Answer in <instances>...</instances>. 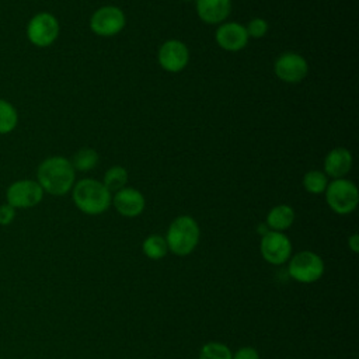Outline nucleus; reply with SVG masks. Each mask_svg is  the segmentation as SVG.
Masks as SVG:
<instances>
[{
	"label": "nucleus",
	"mask_w": 359,
	"mask_h": 359,
	"mask_svg": "<svg viewBox=\"0 0 359 359\" xmlns=\"http://www.w3.org/2000/svg\"><path fill=\"white\" fill-rule=\"evenodd\" d=\"M36 182L43 192L52 196H63L72 191L76 182V170L66 157L50 156L39 163Z\"/></svg>",
	"instance_id": "1"
},
{
	"label": "nucleus",
	"mask_w": 359,
	"mask_h": 359,
	"mask_svg": "<svg viewBox=\"0 0 359 359\" xmlns=\"http://www.w3.org/2000/svg\"><path fill=\"white\" fill-rule=\"evenodd\" d=\"M72 198L76 208L90 216L104 213L112 203V194L101 181L94 178H83L74 182Z\"/></svg>",
	"instance_id": "2"
},
{
	"label": "nucleus",
	"mask_w": 359,
	"mask_h": 359,
	"mask_svg": "<svg viewBox=\"0 0 359 359\" xmlns=\"http://www.w3.org/2000/svg\"><path fill=\"white\" fill-rule=\"evenodd\" d=\"M199 237L201 230L196 220L188 215H182L175 217L168 226L165 241L168 250L172 254L178 257H185L196 248Z\"/></svg>",
	"instance_id": "3"
},
{
	"label": "nucleus",
	"mask_w": 359,
	"mask_h": 359,
	"mask_svg": "<svg viewBox=\"0 0 359 359\" xmlns=\"http://www.w3.org/2000/svg\"><path fill=\"white\" fill-rule=\"evenodd\" d=\"M325 201L332 212L337 215L352 213L359 202V192L356 185L346 178H337L328 182L325 188Z\"/></svg>",
	"instance_id": "4"
},
{
	"label": "nucleus",
	"mask_w": 359,
	"mask_h": 359,
	"mask_svg": "<svg viewBox=\"0 0 359 359\" xmlns=\"http://www.w3.org/2000/svg\"><path fill=\"white\" fill-rule=\"evenodd\" d=\"M60 25L57 18L48 11L32 15L27 24V39L36 48H48L57 39Z\"/></svg>",
	"instance_id": "5"
},
{
	"label": "nucleus",
	"mask_w": 359,
	"mask_h": 359,
	"mask_svg": "<svg viewBox=\"0 0 359 359\" xmlns=\"http://www.w3.org/2000/svg\"><path fill=\"white\" fill-rule=\"evenodd\" d=\"M287 272L299 283H314L324 275V261L313 251H300L289 258Z\"/></svg>",
	"instance_id": "6"
},
{
	"label": "nucleus",
	"mask_w": 359,
	"mask_h": 359,
	"mask_svg": "<svg viewBox=\"0 0 359 359\" xmlns=\"http://www.w3.org/2000/svg\"><path fill=\"white\" fill-rule=\"evenodd\" d=\"M43 189L36 180H17L6 189V202L14 209H29L41 203Z\"/></svg>",
	"instance_id": "7"
},
{
	"label": "nucleus",
	"mask_w": 359,
	"mask_h": 359,
	"mask_svg": "<svg viewBox=\"0 0 359 359\" xmlns=\"http://www.w3.org/2000/svg\"><path fill=\"white\" fill-rule=\"evenodd\" d=\"M125 13L116 6L100 7L90 17V29L98 36H114L125 28Z\"/></svg>",
	"instance_id": "8"
},
{
	"label": "nucleus",
	"mask_w": 359,
	"mask_h": 359,
	"mask_svg": "<svg viewBox=\"0 0 359 359\" xmlns=\"http://www.w3.org/2000/svg\"><path fill=\"white\" fill-rule=\"evenodd\" d=\"M262 258L272 265H280L292 257V241L282 231L268 230L262 234L259 244Z\"/></svg>",
	"instance_id": "9"
},
{
	"label": "nucleus",
	"mask_w": 359,
	"mask_h": 359,
	"mask_svg": "<svg viewBox=\"0 0 359 359\" xmlns=\"http://www.w3.org/2000/svg\"><path fill=\"white\" fill-rule=\"evenodd\" d=\"M273 72L283 83L296 84L306 79L309 73V63L296 52H285L275 60Z\"/></svg>",
	"instance_id": "10"
},
{
	"label": "nucleus",
	"mask_w": 359,
	"mask_h": 359,
	"mask_svg": "<svg viewBox=\"0 0 359 359\" xmlns=\"http://www.w3.org/2000/svg\"><path fill=\"white\" fill-rule=\"evenodd\" d=\"M157 60L165 72L178 73L184 70L189 62V49L182 41L168 39L161 43L157 52Z\"/></svg>",
	"instance_id": "11"
},
{
	"label": "nucleus",
	"mask_w": 359,
	"mask_h": 359,
	"mask_svg": "<svg viewBox=\"0 0 359 359\" xmlns=\"http://www.w3.org/2000/svg\"><path fill=\"white\" fill-rule=\"evenodd\" d=\"M215 39L222 49L227 52H238L247 46L250 38L243 24L222 22L215 32Z\"/></svg>",
	"instance_id": "12"
},
{
	"label": "nucleus",
	"mask_w": 359,
	"mask_h": 359,
	"mask_svg": "<svg viewBox=\"0 0 359 359\" xmlns=\"http://www.w3.org/2000/svg\"><path fill=\"white\" fill-rule=\"evenodd\" d=\"M112 205L119 215L125 217H136L143 213L146 208V199L140 191L125 187L115 192L112 196Z\"/></svg>",
	"instance_id": "13"
},
{
	"label": "nucleus",
	"mask_w": 359,
	"mask_h": 359,
	"mask_svg": "<svg viewBox=\"0 0 359 359\" xmlns=\"http://www.w3.org/2000/svg\"><path fill=\"white\" fill-rule=\"evenodd\" d=\"M353 164L352 153L345 147L330 150L324 158V174L334 180L345 178Z\"/></svg>",
	"instance_id": "14"
},
{
	"label": "nucleus",
	"mask_w": 359,
	"mask_h": 359,
	"mask_svg": "<svg viewBox=\"0 0 359 359\" xmlns=\"http://www.w3.org/2000/svg\"><path fill=\"white\" fill-rule=\"evenodd\" d=\"M231 13V0H196V14L206 24H222Z\"/></svg>",
	"instance_id": "15"
},
{
	"label": "nucleus",
	"mask_w": 359,
	"mask_h": 359,
	"mask_svg": "<svg viewBox=\"0 0 359 359\" xmlns=\"http://www.w3.org/2000/svg\"><path fill=\"white\" fill-rule=\"evenodd\" d=\"M294 222V210L289 205H276L273 206L268 215L265 224L268 229L273 231H285Z\"/></svg>",
	"instance_id": "16"
},
{
	"label": "nucleus",
	"mask_w": 359,
	"mask_h": 359,
	"mask_svg": "<svg viewBox=\"0 0 359 359\" xmlns=\"http://www.w3.org/2000/svg\"><path fill=\"white\" fill-rule=\"evenodd\" d=\"M142 251L147 258H150L153 261H158V259L164 258L168 252V245H167L165 237H163L160 234H150L149 237H146L143 240Z\"/></svg>",
	"instance_id": "17"
},
{
	"label": "nucleus",
	"mask_w": 359,
	"mask_h": 359,
	"mask_svg": "<svg viewBox=\"0 0 359 359\" xmlns=\"http://www.w3.org/2000/svg\"><path fill=\"white\" fill-rule=\"evenodd\" d=\"M18 125V112L15 107L4 100L0 98V135L11 133Z\"/></svg>",
	"instance_id": "18"
},
{
	"label": "nucleus",
	"mask_w": 359,
	"mask_h": 359,
	"mask_svg": "<svg viewBox=\"0 0 359 359\" xmlns=\"http://www.w3.org/2000/svg\"><path fill=\"white\" fill-rule=\"evenodd\" d=\"M98 160L100 156L94 149L84 147L76 151L70 163L76 171H90L98 164Z\"/></svg>",
	"instance_id": "19"
},
{
	"label": "nucleus",
	"mask_w": 359,
	"mask_h": 359,
	"mask_svg": "<svg viewBox=\"0 0 359 359\" xmlns=\"http://www.w3.org/2000/svg\"><path fill=\"white\" fill-rule=\"evenodd\" d=\"M126 182H128V171L122 165H114L108 168L102 181V184L107 187V189L111 194L125 188Z\"/></svg>",
	"instance_id": "20"
},
{
	"label": "nucleus",
	"mask_w": 359,
	"mask_h": 359,
	"mask_svg": "<svg viewBox=\"0 0 359 359\" xmlns=\"http://www.w3.org/2000/svg\"><path fill=\"white\" fill-rule=\"evenodd\" d=\"M328 185V177L324 171L320 170H310L303 177V188L313 195L323 194Z\"/></svg>",
	"instance_id": "21"
},
{
	"label": "nucleus",
	"mask_w": 359,
	"mask_h": 359,
	"mask_svg": "<svg viewBox=\"0 0 359 359\" xmlns=\"http://www.w3.org/2000/svg\"><path fill=\"white\" fill-rule=\"evenodd\" d=\"M199 359H233V353L227 345L212 341L201 348Z\"/></svg>",
	"instance_id": "22"
},
{
	"label": "nucleus",
	"mask_w": 359,
	"mask_h": 359,
	"mask_svg": "<svg viewBox=\"0 0 359 359\" xmlns=\"http://www.w3.org/2000/svg\"><path fill=\"white\" fill-rule=\"evenodd\" d=\"M247 29V34H248V38H255V39H259V38H264L269 29V24L265 18H261V17H257V18H252L248 25L245 27Z\"/></svg>",
	"instance_id": "23"
},
{
	"label": "nucleus",
	"mask_w": 359,
	"mask_h": 359,
	"mask_svg": "<svg viewBox=\"0 0 359 359\" xmlns=\"http://www.w3.org/2000/svg\"><path fill=\"white\" fill-rule=\"evenodd\" d=\"M15 213H17V209H14L11 205H8L7 202L1 203L0 205V226L11 224L15 219Z\"/></svg>",
	"instance_id": "24"
},
{
	"label": "nucleus",
	"mask_w": 359,
	"mask_h": 359,
	"mask_svg": "<svg viewBox=\"0 0 359 359\" xmlns=\"http://www.w3.org/2000/svg\"><path fill=\"white\" fill-rule=\"evenodd\" d=\"M233 359H259V353L252 346H241L233 353Z\"/></svg>",
	"instance_id": "25"
},
{
	"label": "nucleus",
	"mask_w": 359,
	"mask_h": 359,
	"mask_svg": "<svg viewBox=\"0 0 359 359\" xmlns=\"http://www.w3.org/2000/svg\"><path fill=\"white\" fill-rule=\"evenodd\" d=\"M348 247L352 250V252H359V236L358 233H353L349 238H348Z\"/></svg>",
	"instance_id": "26"
},
{
	"label": "nucleus",
	"mask_w": 359,
	"mask_h": 359,
	"mask_svg": "<svg viewBox=\"0 0 359 359\" xmlns=\"http://www.w3.org/2000/svg\"><path fill=\"white\" fill-rule=\"evenodd\" d=\"M184 1H192V0H184Z\"/></svg>",
	"instance_id": "27"
}]
</instances>
